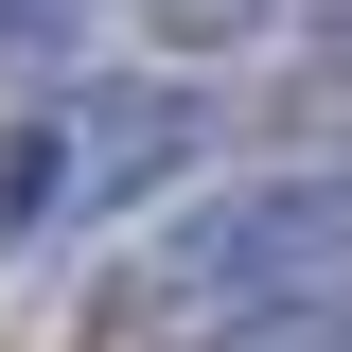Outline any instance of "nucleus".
<instances>
[{
	"label": "nucleus",
	"instance_id": "1",
	"mask_svg": "<svg viewBox=\"0 0 352 352\" xmlns=\"http://www.w3.org/2000/svg\"><path fill=\"white\" fill-rule=\"evenodd\" d=\"M352 282V159H264V176H194L124 264V317H176V335H229L264 300H317Z\"/></svg>",
	"mask_w": 352,
	"mask_h": 352
},
{
	"label": "nucleus",
	"instance_id": "2",
	"mask_svg": "<svg viewBox=\"0 0 352 352\" xmlns=\"http://www.w3.org/2000/svg\"><path fill=\"white\" fill-rule=\"evenodd\" d=\"M71 88V71H53ZM71 141H88V229H159L194 176H212V106L176 71H141V88H71Z\"/></svg>",
	"mask_w": 352,
	"mask_h": 352
},
{
	"label": "nucleus",
	"instance_id": "4",
	"mask_svg": "<svg viewBox=\"0 0 352 352\" xmlns=\"http://www.w3.org/2000/svg\"><path fill=\"white\" fill-rule=\"evenodd\" d=\"M124 18L159 53H264V36H282V0H124Z\"/></svg>",
	"mask_w": 352,
	"mask_h": 352
},
{
	"label": "nucleus",
	"instance_id": "3",
	"mask_svg": "<svg viewBox=\"0 0 352 352\" xmlns=\"http://www.w3.org/2000/svg\"><path fill=\"white\" fill-rule=\"evenodd\" d=\"M88 229V141H71V88H36L18 124H0V264H36Z\"/></svg>",
	"mask_w": 352,
	"mask_h": 352
}]
</instances>
